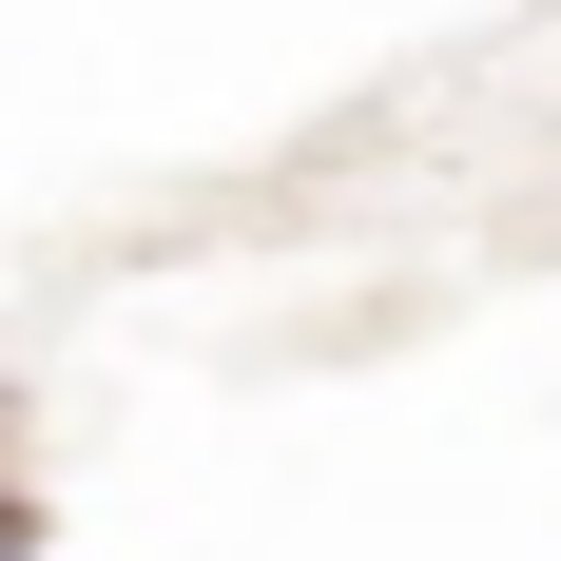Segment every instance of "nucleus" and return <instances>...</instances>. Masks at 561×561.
Instances as JSON below:
<instances>
[{
  "instance_id": "1",
  "label": "nucleus",
  "mask_w": 561,
  "mask_h": 561,
  "mask_svg": "<svg viewBox=\"0 0 561 561\" xmlns=\"http://www.w3.org/2000/svg\"><path fill=\"white\" fill-rule=\"evenodd\" d=\"M58 542V523H39V484H0V561H39Z\"/></svg>"
}]
</instances>
